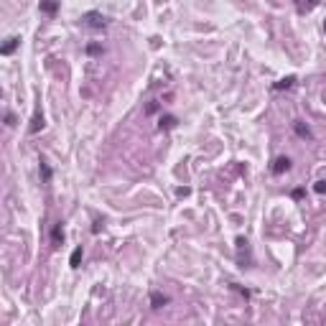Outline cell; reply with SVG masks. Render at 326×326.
<instances>
[{
	"label": "cell",
	"mask_w": 326,
	"mask_h": 326,
	"mask_svg": "<svg viewBox=\"0 0 326 326\" xmlns=\"http://www.w3.org/2000/svg\"><path fill=\"white\" fill-rule=\"evenodd\" d=\"M82 23L87 25V28H92V31H105V28H107V18L102 16V13H97V10L84 13V16H82Z\"/></svg>",
	"instance_id": "6da1fadb"
},
{
	"label": "cell",
	"mask_w": 326,
	"mask_h": 326,
	"mask_svg": "<svg viewBox=\"0 0 326 326\" xmlns=\"http://www.w3.org/2000/svg\"><path fill=\"white\" fill-rule=\"evenodd\" d=\"M237 260H240V265L242 268H247V263H250V268H252V257H250V247H247V240H237Z\"/></svg>",
	"instance_id": "7a4b0ae2"
},
{
	"label": "cell",
	"mask_w": 326,
	"mask_h": 326,
	"mask_svg": "<svg viewBox=\"0 0 326 326\" xmlns=\"http://www.w3.org/2000/svg\"><path fill=\"white\" fill-rule=\"evenodd\" d=\"M270 171L276 174V176H283V174H288V171H291V158H288V155H278V158L273 161Z\"/></svg>",
	"instance_id": "3957f363"
},
{
	"label": "cell",
	"mask_w": 326,
	"mask_h": 326,
	"mask_svg": "<svg viewBox=\"0 0 326 326\" xmlns=\"http://www.w3.org/2000/svg\"><path fill=\"white\" fill-rule=\"evenodd\" d=\"M38 10H41L44 16H56L59 0H41V3H38Z\"/></svg>",
	"instance_id": "277c9868"
},
{
	"label": "cell",
	"mask_w": 326,
	"mask_h": 326,
	"mask_svg": "<svg viewBox=\"0 0 326 326\" xmlns=\"http://www.w3.org/2000/svg\"><path fill=\"white\" fill-rule=\"evenodd\" d=\"M18 46H21V38H18V36H10L8 44H3V49H0V54H3V56H10Z\"/></svg>",
	"instance_id": "5b68a950"
},
{
	"label": "cell",
	"mask_w": 326,
	"mask_h": 326,
	"mask_svg": "<svg viewBox=\"0 0 326 326\" xmlns=\"http://www.w3.org/2000/svg\"><path fill=\"white\" fill-rule=\"evenodd\" d=\"M168 303V296H163V293H158V291H155V293H150V306L155 308V311H158V308H163Z\"/></svg>",
	"instance_id": "8992f818"
},
{
	"label": "cell",
	"mask_w": 326,
	"mask_h": 326,
	"mask_svg": "<svg viewBox=\"0 0 326 326\" xmlns=\"http://www.w3.org/2000/svg\"><path fill=\"white\" fill-rule=\"evenodd\" d=\"M51 242H54V247H59L64 242V227H61V222H59V225H54V229H51Z\"/></svg>",
	"instance_id": "52a82bcc"
},
{
	"label": "cell",
	"mask_w": 326,
	"mask_h": 326,
	"mask_svg": "<svg viewBox=\"0 0 326 326\" xmlns=\"http://www.w3.org/2000/svg\"><path fill=\"white\" fill-rule=\"evenodd\" d=\"M293 130H296V135H298V138H314V135H311V130H308V125L301 123V120H296V123H293Z\"/></svg>",
	"instance_id": "ba28073f"
},
{
	"label": "cell",
	"mask_w": 326,
	"mask_h": 326,
	"mask_svg": "<svg viewBox=\"0 0 326 326\" xmlns=\"http://www.w3.org/2000/svg\"><path fill=\"white\" fill-rule=\"evenodd\" d=\"M38 130H44V115H41V112H36V115H33V123H31V127H28V133L36 135Z\"/></svg>",
	"instance_id": "9c48e42d"
},
{
	"label": "cell",
	"mask_w": 326,
	"mask_h": 326,
	"mask_svg": "<svg viewBox=\"0 0 326 326\" xmlns=\"http://www.w3.org/2000/svg\"><path fill=\"white\" fill-rule=\"evenodd\" d=\"M293 84H296V76H285V79H280V82L273 84V89H278V92H280V89H291Z\"/></svg>",
	"instance_id": "30bf717a"
},
{
	"label": "cell",
	"mask_w": 326,
	"mask_h": 326,
	"mask_svg": "<svg viewBox=\"0 0 326 326\" xmlns=\"http://www.w3.org/2000/svg\"><path fill=\"white\" fill-rule=\"evenodd\" d=\"M158 127H161V130H171V127H176V117H174V115H166V117H161Z\"/></svg>",
	"instance_id": "8fae6325"
},
{
	"label": "cell",
	"mask_w": 326,
	"mask_h": 326,
	"mask_svg": "<svg viewBox=\"0 0 326 326\" xmlns=\"http://www.w3.org/2000/svg\"><path fill=\"white\" fill-rule=\"evenodd\" d=\"M79 263H82V247H76V250L72 252V257H69V265L72 268H79Z\"/></svg>",
	"instance_id": "7c38bea8"
},
{
	"label": "cell",
	"mask_w": 326,
	"mask_h": 326,
	"mask_svg": "<svg viewBox=\"0 0 326 326\" xmlns=\"http://www.w3.org/2000/svg\"><path fill=\"white\" fill-rule=\"evenodd\" d=\"M41 178H44V184H49V181H51V166L46 161H41Z\"/></svg>",
	"instance_id": "4fadbf2b"
},
{
	"label": "cell",
	"mask_w": 326,
	"mask_h": 326,
	"mask_svg": "<svg viewBox=\"0 0 326 326\" xmlns=\"http://www.w3.org/2000/svg\"><path fill=\"white\" fill-rule=\"evenodd\" d=\"M314 191H316V194H326V181H316V184H314Z\"/></svg>",
	"instance_id": "5bb4252c"
},
{
	"label": "cell",
	"mask_w": 326,
	"mask_h": 326,
	"mask_svg": "<svg viewBox=\"0 0 326 326\" xmlns=\"http://www.w3.org/2000/svg\"><path fill=\"white\" fill-rule=\"evenodd\" d=\"M5 125H16V117H13V112H5Z\"/></svg>",
	"instance_id": "9a60e30c"
},
{
	"label": "cell",
	"mask_w": 326,
	"mask_h": 326,
	"mask_svg": "<svg viewBox=\"0 0 326 326\" xmlns=\"http://www.w3.org/2000/svg\"><path fill=\"white\" fill-rule=\"evenodd\" d=\"M324 33H326V21H324Z\"/></svg>",
	"instance_id": "2e32d148"
}]
</instances>
